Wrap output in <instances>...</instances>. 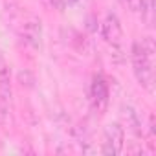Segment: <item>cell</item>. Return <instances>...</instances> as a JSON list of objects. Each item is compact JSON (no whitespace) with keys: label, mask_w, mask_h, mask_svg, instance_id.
<instances>
[{"label":"cell","mask_w":156,"mask_h":156,"mask_svg":"<svg viewBox=\"0 0 156 156\" xmlns=\"http://www.w3.org/2000/svg\"><path fill=\"white\" fill-rule=\"evenodd\" d=\"M108 83L101 73H96L92 77V85H90V99L92 105L98 108V112H103L108 105Z\"/></svg>","instance_id":"277c9868"},{"label":"cell","mask_w":156,"mask_h":156,"mask_svg":"<svg viewBox=\"0 0 156 156\" xmlns=\"http://www.w3.org/2000/svg\"><path fill=\"white\" fill-rule=\"evenodd\" d=\"M123 145H125V129L119 123H108L105 127L103 132V154H110V156H118L123 152Z\"/></svg>","instance_id":"7a4b0ae2"},{"label":"cell","mask_w":156,"mask_h":156,"mask_svg":"<svg viewBox=\"0 0 156 156\" xmlns=\"http://www.w3.org/2000/svg\"><path fill=\"white\" fill-rule=\"evenodd\" d=\"M20 37L22 41L31 46L33 50H39L42 44V24L41 19H37L35 15H30L28 19H24V22L20 24Z\"/></svg>","instance_id":"3957f363"},{"label":"cell","mask_w":156,"mask_h":156,"mask_svg":"<svg viewBox=\"0 0 156 156\" xmlns=\"http://www.w3.org/2000/svg\"><path fill=\"white\" fill-rule=\"evenodd\" d=\"M50 2V6H53L55 9H59V11H62L64 8H66V4H64V0H48Z\"/></svg>","instance_id":"ba28073f"},{"label":"cell","mask_w":156,"mask_h":156,"mask_svg":"<svg viewBox=\"0 0 156 156\" xmlns=\"http://www.w3.org/2000/svg\"><path fill=\"white\" fill-rule=\"evenodd\" d=\"M101 35L103 39L112 44V46H118L121 42V37H123V28H121V20L118 19L116 13L108 11L103 24H101Z\"/></svg>","instance_id":"5b68a950"},{"label":"cell","mask_w":156,"mask_h":156,"mask_svg":"<svg viewBox=\"0 0 156 156\" xmlns=\"http://www.w3.org/2000/svg\"><path fill=\"white\" fill-rule=\"evenodd\" d=\"M154 41L152 37H145L141 41H136L132 44L130 50V61H132V72L136 81L152 92V85H154V64H152V57H154Z\"/></svg>","instance_id":"6da1fadb"},{"label":"cell","mask_w":156,"mask_h":156,"mask_svg":"<svg viewBox=\"0 0 156 156\" xmlns=\"http://www.w3.org/2000/svg\"><path fill=\"white\" fill-rule=\"evenodd\" d=\"M123 118L127 121V127L136 134V136H141L143 134V123H141V118L138 114V110L130 105H123Z\"/></svg>","instance_id":"52a82bcc"},{"label":"cell","mask_w":156,"mask_h":156,"mask_svg":"<svg viewBox=\"0 0 156 156\" xmlns=\"http://www.w3.org/2000/svg\"><path fill=\"white\" fill-rule=\"evenodd\" d=\"M119 2L125 4V6H129V8H132V9L138 8V0H119Z\"/></svg>","instance_id":"30bf717a"},{"label":"cell","mask_w":156,"mask_h":156,"mask_svg":"<svg viewBox=\"0 0 156 156\" xmlns=\"http://www.w3.org/2000/svg\"><path fill=\"white\" fill-rule=\"evenodd\" d=\"M85 2V0H64V4L68 6V8H75V6H81Z\"/></svg>","instance_id":"9c48e42d"},{"label":"cell","mask_w":156,"mask_h":156,"mask_svg":"<svg viewBox=\"0 0 156 156\" xmlns=\"http://www.w3.org/2000/svg\"><path fill=\"white\" fill-rule=\"evenodd\" d=\"M0 99L4 103L11 101V70L2 51H0Z\"/></svg>","instance_id":"8992f818"}]
</instances>
